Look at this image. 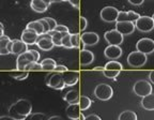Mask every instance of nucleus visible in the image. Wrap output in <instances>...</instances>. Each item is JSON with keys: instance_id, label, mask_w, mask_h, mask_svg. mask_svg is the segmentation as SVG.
<instances>
[{"instance_id": "nucleus-47", "label": "nucleus", "mask_w": 154, "mask_h": 120, "mask_svg": "<svg viewBox=\"0 0 154 120\" xmlns=\"http://www.w3.org/2000/svg\"><path fill=\"white\" fill-rule=\"evenodd\" d=\"M0 120H15L11 116H0Z\"/></svg>"}, {"instance_id": "nucleus-22", "label": "nucleus", "mask_w": 154, "mask_h": 120, "mask_svg": "<svg viewBox=\"0 0 154 120\" xmlns=\"http://www.w3.org/2000/svg\"><path fill=\"white\" fill-rule=\"evenodd\" d=\"M140 104L146 111H154V93H150L143 96Z\"/></svg>"}, {"instance_id": "nucleus-37", "label": "nucleus", "mask_w": 154, "mask_h": 120, "mask_svg": "<svg viewBox=\"0 0 154 120\" xmlns=\"http://www.w3.org/2000/svg\"><path fill=\"white\" fill-rule=\"evenodd\" d=\"M88 27V21L86 19V17L84 16H80L79 18V28L82 31H84V30H86V28Z\"/></svg>"}, {"instance_id": "nucleus-26", "label": "nucleus", "mask_w": 154, "mask_h": 120, "mask_svg": "<svg viewBox=\"0 0 154 120\" xmlns=\"http://www.w3.org/2000/svg\"><path fill=\"white\" fill-rule=\"evenodd\" d=\"M41 65L43 71H54L57 63H56V60L53 58H45L41 61Z\"/></svg>"}, {"instance_id": "nucleus-29", "label": "nucleus", "mask_w": 154, "mask_h": 120, "mask_svg": "<svg viewBox=\"0 0 154 120\" xmlns=\"http://www.w3.org/2000/svg\"><path fill=\"white\" fill-rule=\"evenodd\" d=\"M104 69L105 70H113V71H122L123 69V65H121L120 62H118V61H116V60H111V61H109V62H107L105 65V67H104Z\"/></svg>"}, {"instance_id": "nucleus-35", "label": "nucleus", "mask_w": 154, "mask_h": 120, "mask_svg": "<svg viewBox=\"0 0 154 120\" xmlns=\"http://www.w3.org/2000/svg\"><path fill=\"white\" fill-rule=\"evenodd\" d=\"M61 43H62V46L65 48H73L72 46V43H71V33L69 32V33H66L64 36L62 38V40H61Z\"/></svg>"}, {"instance_id": "nucleus-42", "label": "nucleus", "mask_w": 154, "mask_h": 120, "mask_svg": "<svg viewBox=\"0 0 154 120\" xmlns=\"http://www.w3.org/2000/svg\"><path fill=\"white\" fill-rule=\"evenodd\" d=\"M85 120H102V119L97 115H95V114H91V115L85 117Z\"/></svg>"}, {"instance_id": "nucleus-46", "label": "nucleus", "mask_w": 154, "mask_h": 120, "mask_svg": "<svg viewBox=\"0 0 154 120\" xmlns=\"http://www.w3.org/2000/svg\"><path fill=\"white\" fill-rule=\"evenodd\" d=\"M149 79H150V82H151L152 84H154V70L150 72V74H149Z\"/></svg>"}, {"instance_id": "nucleus-51", "label": "nucleus", "mask_w": 154, "mask_h": 120, "mask_svg": "<svg viewBox=\"0 0 154 120\" xmlns=\"http://www.w3.org/2000/svg\"><path fill=\"white\" fill-rule=\"evenodd\" d=\"M5 34V30H2V29H0V36H3Z\"/></svg>"}, {"instance_id": "nucleus-25", "label": "nucleus", "mask_w": 154, "mask_h": 120, "mask_svg": "<svg viewBox=\"0 0 154 120\" xmlns=\"http://www.w3.org/2000/svg\"><path fill=\"white\" fill-rule=\"evenodd\" d=\"M10 41H11V39L5 34L0 36V55L1 56L10 54L9 51H8V44H9Z\"/></svg>"}, {"instance_id": "nucleus-12", "label": "nucleus", "mask_w": 154, "mask_h": 120, "mask_svg": "<svg viewBox=\"0 0 154 120\" xmlns=\"http://www.w3.org/2000/svg\"><path fill=\"white\" fill-rule=\"evenodd\" d=\"M122 54H123L122 48L118 45H108L105 48V51H104L105 57L110 60L119 59L122 56Z\"/></svg>"}, {"instance_id": "nucleus-18", "label": "nucleus", "mask_w": 154, "mask_h": 120, "mask_svg": "<svg viewBox=\"0 0 154 120\" xmlns=\"http://www.w3.org/2000/svg\"><path fill=\"white\" fill-rule=\"evenodd\" d=\"M28 51V45L22 41V40H12V49H11V54L14 55H20V54L25 53Z\"/></svg>"}, {"instance_id": "nucleus-20", "label": "nucleus", "mask_w": 154, "mask_h": 120, "mask_svg": "<svg viewBox=\"0 0 154 120\" xmlns=\"http://www.w3.org/2000/svg\"><path fill=\"white\" fill-rule=\"evenodd\" d=\"M65 113H66V116L70 119L72 120H78L79 119V115L82 113L80 111V107L78 105V103L76 104H69V106L65 109Z\"/></svg>"}, {"instance_id": "nucleus-38", "label": "nucleus", "mask_w": 154, "mask_h": 120, "mask_svg": "<svg viewBox=\"0 0 154 120\" xmlns=\"http://www.w3.org/2000/svg\"><path fill=\"white\" fill-rule=\"evenodd\" d=\"M40 21V23L42 24V26H43V29H44V34L48 33V32L51 31V28H49V25H48V23L46 22V19L45 18H41V19H38Z\"/></svg>"}, {"instance_id": "nucleus-14", "label": "nucleus", "mask_w": 154, "mask_h": 120, "mask_svg": "<svg viewBox=\"0 0 154 120\" xmlns=\"http://www.w3.org/2000/svg\"><path fill=\"white\" fill-rule=\"evenodd\" d=\"M80 40L86 46H93L99 43L100 36L96 32H84L80 36Z\"/></svg>"}, {"instance_id": "nucleus-53", "label": "nucleus", "mask_w": 154, "mask_h": 120, "mask_svg": "<svg viewBox=\"0 0 154 120\" xmlns=\"http://www.w3.org/2000/svg\"><path fill=\"white\" fill-rule=\"evenodd\" d=\"M60 1H69V0H58V2H60Z\"/></svg>"}, {"instance_id": "nucleus-43", "label": "nucleus", "mask_w": 154, "mask_h": 120, "mask_svg": "<svg viewBox=\"0 0 154 120\" xmlns=\"http://www.w3.org/2000/svg\"><path fill=\"white\" fill-rule=\"evenodd\" d=\"M128 1L133 5H140L143 3L144 0H128Z\"/></svg>"}, {"instance_id": "nucleus-31", "label": "nucleus", "mask_w": 154, "mask_h": 120, "mask_svg": "<svg viewBox=\"0 0 154 120\" xmlns=\"http://www.w3.org/2000/svg\"><path fill=\"white\" fill-rule=\"evenodd\" d=\"M24 71H27V72H31V71H43V69H42L41 63H38V61H32V62L28 63L25 67Z\"/></svg>"}, {"instance_id": "nucleus-33", "label": "nucleus", "mask_w": 154, "mask_h": 120, "mask_svg": "<svg viewBox=\"0 0 154 120\" xmlns=\"http://www.w3.org/2000/svg\"><path fill=\"white\" fill-rule=\"evenodd\" d=\"M25 120H48V117L43 113H31Z\"/></svg>"}, {"instance_id": "nucleus-36", "label": "nucleus", "mask_w": 154, "mask_h": 120, "mask_svg": "<svg viewBox=\"0 0 154 120\" xmlns=\"http://www.w3.org/2000/svg\"><path fill=\"white\" fill-rule=\"evenodd\" d=\"M120 73V71H113V70H105L104 69L103 71V74L105 75V77L107 78H115L117 77Z\"/></svg>"}, {"instance_id": "nucleus-30", "label": "nucleus", "mask_w": 154, "mask_h": 120, "mask_svg": "<svg viewBox=\"0 0 154 120\" xmlns=\"http://www.w3.org/2000/svg\"><path fill=\"white\" fill-rule=\"evenodd\" d=\"M119 120H137V115L133 111H124L120 114Z\"/></svg>"}, {"instance_id": "nucleus-50", "label": "nucleus", "mask_w": 154, "mask_h": 120, "mask_svg": "<svg viewBox=\"0 0 154 120\" xmlns=\"http://www.w3.org/2000/svg\"><path fill=\"white\" fill-rule=\"evenodd\" d=\"M78 120H85V116L82 115V113H80V115H79V119Z\"/></svg>"}, {"instance_id": "nucleus-24", "label": "nucleus", "mask_w": 154, "mask_h": 120, "mask_svg": "<svg viewBox=\"0 0 154 120\" xmlns=\"http://www.w3.org/2000/svg\"><path fill=\"white\" fill-rule=\"evenodd\" d=\"M66 33H69V32H58V31H55V30H53V31L48 32L47 34L51 38L54 45H55V46H62L61 40H62V38Z\"/></svg>"}, {"instance_id": "nucleus-15", "label": "nucleus", "mask_w": 154, "mask_h": 120, "mask_svg": "<svg viewBox=\"0 0 154 120\" xmlns=\"http://www.w3.org/2000/svg\"><path fill=\"white\" fill-rule=\"evenodd\" d=\"M36 44H38V46L41 49H43V51H51L53 49V47L55 45H54L53 43V40H51V38L49 36H48L47 33L46 34H41V36H38V41H36Z\"/></svg>"}, {"instance_id": "nucleus-5", "label": "nucleus", "mask_w": 154, "mask_h": 120, "mask_svg": "<svg viewBox=\"0 0 154 120\" xmlns=\"http://www.w3.org/2000/svg\"><path fill=\"white\" fill-rule=\"evenodd\" d=\"M133 91H134L135 94H137L138 96L143 98V96L152 93V86L146 79H140V81H137L134 84Z\"/></svg>"}, {"instance_id": "nucleus-16", "label": "nucleus", "mask_w": 154, "mask_h": 120, "mask_svg": "<svg viewBox=\"0 0 154 120\" xmlns=\"http://www.w3.org/2000/svg\"><path fill=\"white\" fill-rule=\"evenodd\" d=\"M94 61V55L91 51L89 49H82L79 53V62L80 65L82 67H87L90 65Z\"/></svg>"}, {"instance_id": "nucleus-28", "label": "nucleus", "mask_w": 154, "mask_h": 120, "mask_svg": "<svg viewBox=\"0 0 154 120\" xmlns=\"http://www.w3.org/2000/svg\"><path fill=\"white\" fill-rule=\"evenodd\" d=\"M92 101L88 96H79V101H78V105L80 107V111H87L88 108L91 106Z\"/></svg>"}, {"instance_id": "nucleus-32", "label": "nucleus", "mask_w": 154, "mask_h": 120, "mask_svg": "<svg viewBox=\"0 0 154 120\" xmlns=\"http://www.w3.org/2000/svg\"><path fill=\"white\" fill-rule=\"evenodd\" d=\"M10 75H11L14 79H17V81H24V79H26L27 77H28L29 72H27V71H19V70H17V71H15V72H11L10 73Z\"/></svg>"}, {"instance_id": "nucleus-48", "label": "nucleus", "mask_w": 154, "mask_h": 120, "mask_svg": "<svg viewBox=\"0 0 154 120\" xmlns=\"http://www.w3.org/2000/svg\"><path fill=\"white\" fill-rule=\"evenodd\" d=\"M48 120H63L62 118H60L59 116H54V117L48 118Z\"/></svg>"}, {"instance_id": "nucleus-8", "label": "nucleus", "mask_w": 154, "mask_h": 120, "mask_svg": "<svg viewBox=\"0 0 154 120\" xmlns=\"http://www.w3.org/2000/svg\"><path fill=\"white\" fill-rule=\"evenodd\" d=\"M136 48L138 52L149 55L154 52V40L149 38H142L136 43Z\"/></svg>"}, {"instance_id": "nucleus-41", "label": "nucleus", "mask_w": 154, "mask_h": 120, "mask_svg": "<svg viewBox=\"0 0 154 120\" xmlns=\"http://www.w3.org/2000/svg\"><path fill=\"white\" fill-rule=\"evenodd\" d=\"M54 71H55V72H57V73H64V72H66V71H67V68L65 67V65H57Z\"/></svg>"}, {"instance_id": "nucleus-49", "label": "nucleus", "mask_w": 154, "mask_h": 120, "mask_svg": "<svg viewBox=\"0 0 154 120\" xmlns=\"http://www.w3.org/2000/svg\"><path fill=\"white\" fill-rule=\"evenodd\" d=\"M94 71H102V72H103V71H104V68H102V67H96V68H94Z\"/></svg>"}, {"instance_id": "nucleus-13", "label": "nucleus", "mask_w": 154, "mask_h": 120, "mask_svg": "<svg viewBox=\"0 0 154 120\" xmlns=\"http://www.w3.org/2000/svg\"><path fill=\"white\" fill-rule=\"evenodd\" d=\"M38 36H40L34 30L30 28H26L22 32V41L26 43L27 45H32V44H36Z\"/></svg>"}, {"instance_id": "nucleus-23", "label": "nucleus", "mask_w": 154, "mask_h": 120, "mask_svg": "<svg viewBox=\"0 0 154 120\" xmlns=\"http://www.w3.org/2000/svg\"><path fill=\"white\" fill-rule=\"evenodd\" d=\"M79 92L77 91V90H70V91H67L66 93L64 94L63 99H64V101L67 102L69 104H76L78 103L79 101Z\"/></svg>"}, {"instance_id": "nucleus-52", "label": "nucleus", "mask_w": 154, "mask_h": 120, "mask_svg": "<svg viewBox=\"0 0 154 120\" xmlns=\"http://www.w3.org/2000/svg\"><path fill=\"white\" fill-rule=\"evenodd\" d=\"M0 29H2V30H5V27H3V24H2V23H0Z\"/></svg>"}, {"instance_id": "nucleus-4", "label": "nucleus", "mask_w": 154, "mask_h": 120, "mask_svg": "<svg viewBox=\"0 0 154 120\" xmlns=\"http://www.w3.org/2000/svg\"><path fill=\"white\" fill-rule=\"evenodd\" d=\"M148 60V57L146 54L141 52H132L128 57V65L133 68H141L146 65Z\"/></svg>"}, {"instance_id": "nucleus-19", "label": "nucleus", "mask_w": 154, "mask_h": 120, "mask_svg": "<svg viewBox=\"0 0 154 120\" xmlns=\"http://www.w3.org/2000/svg\"><path fill=\"white\" fill-rule=\"evenodd\" d=\"M140 15L138 13L134 12V11H128V12H119L117 22H132L135 23Z\"/></svg>"}, {"instance_id": "nucleus-40", "label": "nucleus", "mask_w": 154, "mask_h": 120, "mask_svg": "<svg viewBox=\"0 0 154 120\" xmlns=\"http://www.w3.org/2000/svg\"><path fill=\"white\" fill-rule=\"evenodd\" d=\"M54 30H55V31H58V32H70L69 28H67L65 25H57Z\"/></svg>"}, {"instance_id": "nucleus-45", "label": "nucleus", "mask_w": 154, "mask_h": 120, "mask_svg": "<svg viewBox=\"0 0 154 120\" xmlns=\"http://www.w3.org/2000/svg\"><path fill=\"white\" fill-rule=\"evenodd\" d=\"M29 51L31 52V54L33 55L34 60H35V61H38V60L40 59V53H38V52H36L35 49H29Z\"/></svg>"}, {"instance_id": "nucleus-3", "label": "nucleus", "mask_w": 154, "mask_h": 120, "mask_svg": "<svg viewBox=\"0 0 154 120\" xmlns=\"http://www.w3.org/2000/svg\"><path fill=\"white\" fill-rule=\"evenodd\" d=\"M94 96L101 101H108L112 98L113 90L111 86L107 84H100L94 89Z\"/></svg>"}, {"instance_id": "nucleus-54", "label": "nucleus", "mask_w": 154, "mask_h": 120, "mask_svg": "<svg viewBox=\"0 0 154 120\" xmlns=\"http://www.w3.org/2000/svg\"><path fill=\"white\" fill-rule=\"evenodd\" d=\"M152 18H153V21H154V14H153V16H152Z\"/></svg>"}, {"instance_id": "nucleus-9", "label": "nucleus", "mask_w": 154, "mask_h": 120, "mask_svg": "<svg viewBox=\"0 0 154 120\" xmlns=\"http://www.w3.org/2000/svg\"><path fill=\"white\" fill-rule=\"evenodd\" d=\"M123 34H121L118 30H109V31L105 32L104 38L109 43V45H118L120 46L123 42Z\"/></svg>"}, {"instance_id": "nucleus-17", "label": "nucleus", "mask_w": 154, "mask_h": 120, "mask_svg": "<svg viewBox=\"0 0 154 120\" xmlns=\"http://www.w3.org/2000/svg\"><path fill=\"white\" fill-rule=\"evenodd\" d=\"M62 77L65 83V86H74L78 83L79 74L75 71H66L62 74Z\"/></svg>"}, {"instance_id": "nucleus-21", "label": "nucleus", "mask_w": 154, "mask_h": 120, "mask_svg": "<svg viewBox=\"0 0 154 120\" xmlns=\"http://www.w3.org/2000/svg\"><path fill=\"white\" fill-rule=\"evenodd\" d=\"M30 7L36 13H43L46 12V10L48 9L49 5L44 1V0H31Z\"/></svg>"}, {"instance_id": "nucleus-1", "label": "nucleus", "mask_w": 154, "mask_h": 120, "mask_svg": "<svg viewBox=\"0 0 154 120\" xmlns=\"http://www.w3.org/2000/svg\"><path fill=\"white\" fill-rule=\"evenodd\" d=\"M32 112V105L29 100L20 99L9 107V116L15 120H25Z\"/></svg>"}, {"instance_id": "nucleus-11", "label": "nucleus", "mask_w": 154, "mask_h": 120, "mask_svg": "<svg viewBox=\"0 0 154 120\" xmlns=\"http://www.w3.org/2000/svg\"><path fill=\"white\" fill-rule=\"evenodd\" d=\"M116 30L123 36H130L134 32L135 24L132 22H116Z\"/></svg>"}, {"instance_id": "nucleus-10", "label": "nucleus", "mask_w": 154, "mask_h": 120, "mask_svg": "<svg viewBox=\"0 0 154 120\" xmlns=\"http://www.w3.org/2000/svg\"><path fill=\"white\" fill-rule=\"evenodd\" d=\"M32 61H35V60H34V57L31 54V52L28 49L27 52H25V53L17 56V59H16L17 70H19V71H24L25 67H26L28 63L32 62Z\"/></svg>"}, {"instance_id": "nucleus-27", "label": "nucleus", "mask_w": 154, "mask_h": 120, "mask_svg": "<svg viewBox=\"0 0 154 120\" xmlns=\"http://www.w3.org/2000/svg\"><path fill=\"white\" fill-rule=\"evenodd\" d=\"M26 28H30V29H32V30H34L38 36L44 34L43 26H42V24L40 23V21H33V22L28 23V25L26 26Z\"/></svg>"}, {"instance_id": "nucleus-7", "label": "nucleus", "mask_w": 154, "mask_h": 120, "mask_svg": "<svg viewBox=\"0 0 154 120\" xmlns=\"http://www.w3.org/2000/svg\"><path fill=\"white\" fill-rule=\"evenodd\" d=\"M118 15H119V11L115 7H105L102 9L101 13H100L101 18L106 23L117 22Z\"/></svg>"}, {"instance_id": "nucleus-39", "label": "nucleus", "mask_w": 154, "mask_h": 120, "mask_svg": "<svg viewBox=\"0 0 154 120\" xmlns=\"http://www.w3.org/2000/svg\"><path fill=\"white\" fill-rule=\"evenodd\" d=\"M46 22L48 23V25H49V28H51V31H53L54 29L56 28V26H57V22H56L55 19L51 18V17H45Z\"/></svg>"}, {"instance_id": "nucleus-44", "label": "nucleus", "mask_w": 154, "mask_h": 120, "mask_svg": "<svg viewBox=\"0 0 154 120\" xmlns=\"http://www.w3.org/2000/svg\"><path fill=\"white\" fill-rule=\"evenodd\" d=\"M69 2H70L71 5H73L75 9H79V0H69Z\"/></svg>"}, {"instance_id": "nucleus-2", "label": "nucleus", "mask_w": 154, "mask_h": 120, "mask_svg": "<svg viewBox=\"0 0 154 120\" xmlns=\"http://www.w3.org/2000/svg\"><path fill=\"white\" fill-rule=\"evenodd\" d=\"M45 84L49 88H53L55 90H62L65 87V83L63 81V77L61 73H49L45 77Z\"/></svg>"}, {"instance_id": "nucleus-6", "label": "nucleus", "mask_w": 154, "mask_h": 120, "mask_svg": "<svg viewBox=\"0 0 154 120\" xmlns=\"http://www.w3.org/2000/svg\"><path fill=\"white\" fill-rule=\"evenodd\" d=\"M134 24L135 28L141 32H150L154 29V21L150 16H140Z\"/></svg>"}, {"instance_id": "nucleus-34", "label": "nucleus", "mask_w": 154, "mask_h": 120, "mask_svg": "<svg viewBox=\"0 0 154 120\" xmlns=\"http://www.w3.org/2000/svg\"><path fill=\"white\" fill-rule=\"evenodd\" d=\"M80 42H82V40H80V34H78V33L71 34V43H72L73 48H79Z\"/></svg>"}]
</instances>
